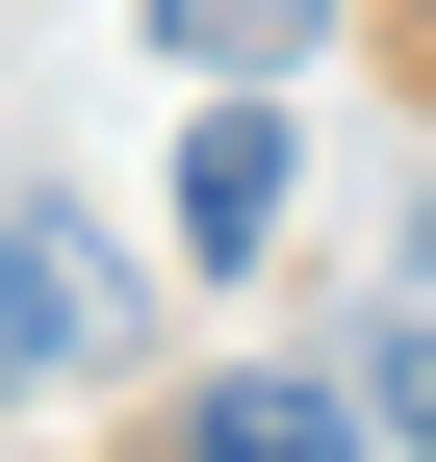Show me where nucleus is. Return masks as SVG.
Wrapping results in <instances>:
<instances>
[{
  "label": "nucleus",
  "instance_id": "nucleus-3",
  "mask_svg": "<svg viewBox=\"0 0 436 462\" xmlns=\"http://www.w3.org/2000/svg\"><path fill=\"white\" fill-rule=\"evenodd\" d=\"M180 462H359V385H308V360H257V385H205Z\"/></svg>",
  "mask_w": 436,
  "mask_h": 462
},
{
  "label": "nucleus",
  "instance_id": "nucleus-2",
  "mask_svg": "<svg viewBox=\"0 0 436 462\" xmlns=\"http://www.w3.org/2000/svg\"><path fill=\"white\" fill-rule=\"evenodd\" d=\"M283 180H308L283 103H205V129H180V257H257V231H283Z\"/></svg>",
  "mask_w": 436,
  "mask_h": 462
},
{
  "label": "nucleus",
  "instance_id": "nucleus-1",
  "mask_svg": "<svg viewBox=\"0 0 436 462\" xmlns=\"http://www.w3.org/2000/svg\"><path fill=\"white\" fill-rule=\"evenodd\" d=\"M129 334V257H103L77 206H0V385H51V360H103Z\"/></svg>",
  "mask_w": 436,
  "mask_h": 462
},
{
  "label": "nucleus",
  "instance_id": "nucleus-4",
  "mask_svg": "<svg viewBox=\"0 0 436 462\" xmlns=\"http://www.w3.org/2000/svg\"><path fill=\"white\" fill-rule=\"evenodd\" d=\"M359 437H411V462H436V309L386 334V360H359Z\"/></svg>",
  "mask_w": 436,
  "mask_h": 462
},
{
  "label": "nucleus",
  "instance_id": "nucleus-5",
  "mask_svg": "<svg viewBox=\"0 0 436 462\" xmlns=\"http://www.w3.org/2000/svg\"><path fill=\"white\" fill-rule=\"evenodd\" d=\"M283 26H308V0H283Z\"/></svg>",
  "mask_w": 436,
  "mask_h": 462
},
{
  "label": "nucleus",
  "instance_id": "nucleus-6",
  "mask_svg": "<svg viewBox=\"0 0 436 462\" xmlns=\"http://www.w3.org/2000/svg\"><path fill=\"white\" fill-rule=\"evenodd\" d=\"M411 257H436V231H411Z\"/></svg>",
  "mask_w": 436,
  "mask_h": 462
}]
</instances>
